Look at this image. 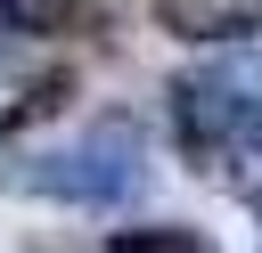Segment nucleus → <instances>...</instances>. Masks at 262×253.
<instances>
[{
	"label": "nucleus",
	"instance_id": "39448f33",
	"mask_svg": "<svg viewBox=\"0 0 262 253\" xmlns=\"http://www.w3.org/2000/svg\"><path fill=\"white\" fill-rule=\"evenodd\" d=\"M106 253H213V245L196 229H180V220H156V229H115Z\"/></svg>",
	"mask_w": 262,
	"mask_h": 253
},
{
	"label": "nucleus",
	"instance_id": "f03ea898",
	"mask_svg": "<svg viewBox=\"0 0 262 253\" xmlns=\"http://www.w3.org/2000/svg\"><path fill=\"white\" fill-rule=\"evenodd\" d=\"M139 180H147V139L131 114H98V122H82V139L25 163V188L57 196V204H123V196H139Z\"/></svg>",
	"mask_w": 262,
	"mask_h": 253
},
{
	"label": "nucleus",
	"instance_id": "f257e3e1",
	"mask_svg": "<svg viewBox=\"0 0 262 253\" xmlns=\"http://www.w3.org/2000/svg\"><path fill=\"white\" fill-rule=\"evenodd\" d=\"M172 139L196 171H229L237 139L262 122V57H213L172 73Z\"/></svg>",
	"mask_w": 262,
	"mask_h": 253
},
{
	"label": "nucleus",
	"instance_id": "20e7f679",
	"mask_svg": "<svg viewBox=\"0 0 262 253\" xmlns=\"http://www.w3.org/2000/svg\"><path fill=\"white\" fill-rule=\"evenodd\" d=\"M0 24L33 33V41H66V33L90 24V0H0Z\"/></svg>",
	"mask_w": 262,
	"mask_h": 253
},
{
	"label": "nucleus",
	"instance_id": "423d86ee",
	"mask_svg": "<svg viewBox=\"0 0 262 253\" xmlns=\"http://www.w3.org/2000/svg\"><path fill=\"white\" fill-rule=\"evenodd\" d=\"M66 90H74V73H66V65H57V73H41V82H33L25 98H16V114H8V122H33V114H57V106H66Z\"/></svg>",
	"mask_w": 262,
	"mask_h": 253
},
{
	"label": "nucleus",
	"instance_id": "7ed1b4c3",
	"mask_svg": "<svg viewBox=\"0 0 262 253\" xmlns=\"http://www.w3.org/2000/svg\"><path fill=\"white\" fill-rule=\"evenodd\" d=\"M156 24L180 41H246L262 33V0H156Z\"/></svg>",
	"mask_w": 262,
	"mask_h": 253
}]
</instances>
